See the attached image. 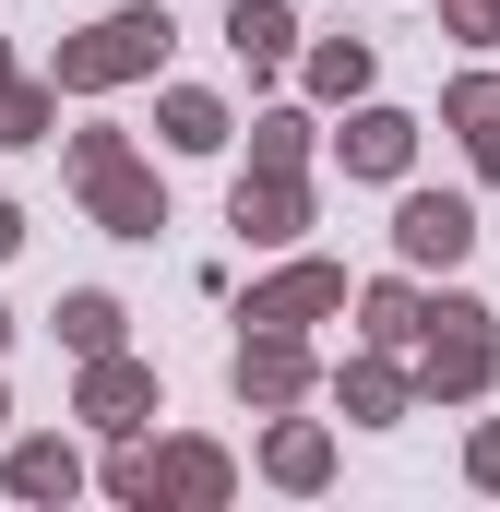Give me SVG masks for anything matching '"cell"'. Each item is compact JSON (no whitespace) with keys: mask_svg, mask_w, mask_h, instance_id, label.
I'll return each mask as SVG.
<instances>
[{"mask_svg":"<svg viewBox=\"0 0 500 512\" xmlns=\"http://www.w3.org/2000/svg\"><path fill=\"white\" fill-rule=\"evenodd\" d=\"M155 48H167V12H120V24H96V36H84L60 72H72V84H96V72H131V60H155Z\"/></svg>","mask_w":500,"mask_h":512,"instance_id":"6da1fadb","label":"cell"},{"mask_svg":"<svg viewBox=\"0 0 500 512\" xmlns=\"http://www.w3.org/2000/svg\"><path fill=\"white\" fill-rule=\"evenodd\" d=\"M60 322H72V346H108V334H120V310H108V298H72Z\"/></svg>","mask_w":500,"mask_h":512,"instance_id":"9c48e42d","label":"cell"},{"mask_svg":"<svg viewBox=\"0 0 500 512\" xmlns=\"http://www.w3.org/2000/svg\"><path fill=\"white\" fill-rule=\"evenodd\" d=\"M322 298H334V274H286V286L262 298V322H298V310H322Z\"/></svg>","mask_w":500,"mask_h":512,"instance_id":"52a82bcc","label":"cell"},{"mask_svg":"<svg viewBox=\"0 0 500 512\" xmlns=\"http://www.w3.org/2000/svg\"><path fill=\"white\" fill-rule=\"evenodd\" d=\"M453 120L477 131V155H489V179H500V84H465V96H453Z\"/></svg>","mask_w":500,"mask_h":512,"instance_id":"277c9868","label":"cell"},{"mask_svg":"<svg viewBox=\"0 0 500 512\" xmlns=\"http://www.w3.org/2000/svg\"><path fill=\"white\" fill-rule=\"evenodd\" d=\"M12 239H24V227H12V203H0V251H12Z\"/></svg>","mask_w":500,"mask_h":512,"instance_id":"8fae6325","label":"cell"},{"mask_svg":"<svg viewBox=\"0 0 500 512\" xmlns=\"http://www.w3.org/2000/svg\"><path fill=\"white\" fill-rule=\"evenodd\" d=\"M12 489H24V501H48V489H72V453H60V441H36V453H12Z\"/></svg>","mask_w":500,"mask_h":512,"instance_id":"5b68a950","label":"cell"},{"mask_svg":"<svg viewBox=\"0 0 500 512\" xmlns=\"http://www.w3.org/2000/svg\"><path fill=\"white\" fill-rule=\"evenodd\" d=\"M453 12H465V24H500V0H453Z\"/></svg>","mask_w":500,"mask_h":512,"instance_id":"30bf717a","label":"cell"},{"mask_svg":"<svg viewBox=\"0 0 500 512\" xmlns=\"http://www.w3.org/2000/svg\"><path fill=\"white\" fill-rule=\"evenodd\" d=\"M465 239H477V227H465V203H405V251H417V262H453Z\"/></svg>","mask_w":500,"mask_h":512,"instance_id":"3957f363","label":"cell"},{"mask_svg":"<svg viewBox=\"0 0 500 512\" xmlns=\"http://www.w3.org/2000/svg\"><path fill=\"white\" fill-rule=\"evenodd\" d=\"M227 36H239L250 60H274V48H286V12H274V0H239V24H227Z\"/></svg>","mask_w":500,"mask_h":512,"instance_id":"8992f818","label":"cell"},{"mask_svg":"<svg viewBox=\"0 0 500 512\" xmlns=\"http://www.w3.org/2000/svg\"><path fill=\"white\" fill-rule=\"evenodd\" d=\"M441 322H453V334H429V370H441V382H477V370H489V334H477L489 310H441Z\"/></svg>","mask_w":500,"mask_h":512,"instance_id":"7a4b0ae2","label":"cell"},{"mask_svg":"<svg viewBox=\"0 0 500 512\" xmlns=\"http://www.w3.org/2000/svg\"><path fill=\"white\" fill-rule=\"evenodd\" d=\"M346 155H358V167H405V120H358Z\"/></svg>","mask_w":500,"mask_h":512,"instance_id":"ba28073f","label":"cell"}]
</instances>
